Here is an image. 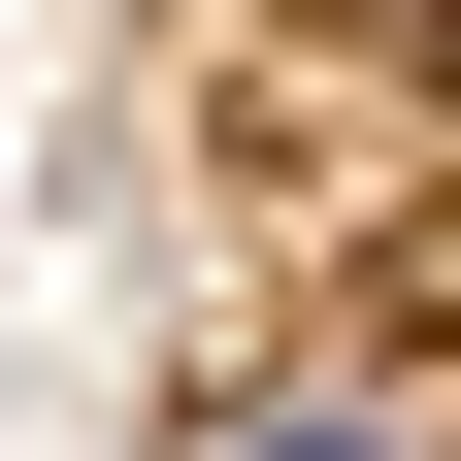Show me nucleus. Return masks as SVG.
<instances>
[{
	"instance_id": "nucleus-1",
	"label": "nucleus",
	"mask_w": 461,
	"mask_h": 461,
	"mask_svg": "<svg viewBox=\"0 0 461 461\" xmlns=\"http://www.w3.org/2000/svg\"><path fill=\"white\" fill-rule=\"evenodd\" d=\"M230 461H363V395H264V429H230Z\"/></svg>"
}]
</instances>
